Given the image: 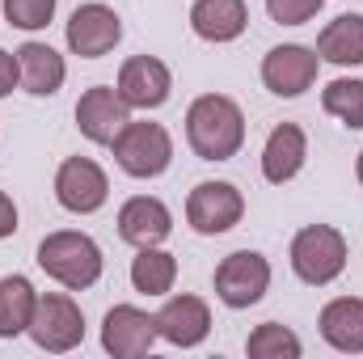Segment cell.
I'll return each instance as SVG.
<instances>
[{"instance_id": "19", "label": "cell", "mask_w": 363, "mask_h": 359, "mask_svg": "<svg viewBox=\"0 0 363 359\" xmlns=\"http://www.w3.org/2000/svg\"><path fill=\"white\" fill-rule=\"evenodd\" d=\"M317 330L325 338V347H334L338 355H363V296H334L325 300Z\"/></svg>"}, {"instance_id": "12", "label": "cell", "mask_w": 363, "mask_h": 359, "mask_svg": "<svg viewBox=\"0 0 363 359\" xmlns=\"http://www.w3.org/2000/svg\"><path fill=\"white\" fill-rule=\"evenodd\" d=\"M157 334H161V343L182 347V351L203 347L211 334V304L194 292L165 296V304L157 309Z\"/></svg>"}, {"instance_id": "22", "label": "cell", "mask_w": 363, "mask_h": 359, "mask_svg": "<svg viewBox=\"0 0 363 359\" xmlns=\"http://www.w3.org/2000/svg\"><path fill=\"white\" fill-rule=\"evenodd\" d=\"M38 292L26 275H0V338H21L30 330Z\"/></svg>"}, {"instance_id": "23", "label": "cell", "mask_w": 363, "mask_h": 359, "mask_svg": "<svg viewBox=\"0 0 363 359\" xmlns=\"http://www.w3.org/2000/svg\"><path fill=\"white\" fill-rule=\"evenodd\" d=\"M321 110L338 118L347 131H363V81L359 77H338L321 89Z\"/></svg>"}, {"instance_id": "5", "label": "cell", "mask_w": 363, "mask_h": 359, "mask_svg": "<svg viewBox=\"0 0 363 359\" xmlns=\"http://www.w3.org/2000/svg\"><path fill=\"white\" fill-rule=\"evenodd\" d=\"M30 343L47 355H68L85 343V313L81 304L64 292H38V304H34V317H30Z\"/></svg>"}, {"instance_id": "16", "label": "cell", "mask_w": 363, "mask_h": 359, "mask_svg": "<svg viewBox=\"0 0 363 359\" xmlns=\"http://www.w3.org/2000/svg\"><path fill=\"white\" fill-rule=\"evenodd\" d=\"M304 161H308V131L300 123L271 127V136L262 144V178L271 186H287L291 178H300Z\"/></svg>"}, {"instance_id": "18", "label": "cell", "mask_w": 363, "mask_h": 359, "mask_svg": "<svg viewBox=\"0 0 363 359\" xmlns=\"http://www.w3.org/2000/svg\"><path fill=\"white\" fill-rule=\"evenodd\" d=\"M250 26V4L245 0H194L190 4V30L203 43H237Z\"/></svg>"}, {"instance_id": "27", "label": "cell", "mask_w": 363, "mask_h": 359, "mask_svg": "<svg viewBox=\"0 0 363 359\" xmlns=\"http://www.w3.org/2000/svg\"><path fill=\"white\" fill-rule=\"evenodd\" d=\"M13 89H21V77H17V55L0 47V97H9Z\"/></svg>"}, {"instance_id": "20", "label": "cell", "mask_w": 363, "mask_h": 359, "mask_svg": "<svg viewBox=\"0 0 363 359\" xmlns=\"http://www.w3.org/2000/svg\"><path fill=\"white\" fill-rule=\"evenodd\" d=\"M321 64H334V68H363V13H342L334 17L321 34H317V47Z\"/></svg>"}, {"instance_id": "4", "label": "cell", "mask_w": 363, "mask_h": 359, "mask_svg": "<svg viewBox=\"0 0 363 359\" xmlns=\"http://www.w3.org/2000/svg\"><path fill=\"white\" fill-rule=\"evenodd\" d=\"M114 153V165L127 174V178H161L169 165H174V136L165 131V123H152V118H127V127L114 136L110 144Z\"/></svg>"}, {"instance_id": "14", "label": "cell", "mask_w": 363, "mask_h": 359, "mask_svg": "<svg viewBox=\"0 0 363 359\" xmlns=\"http://www.w3.org/2000/svg\"><path fill=\"white\" fill-rule=\"evenodd\" d=\"M77 131L97 144V148H110L114 144V136L127 127V118H131V106L118 97L114 85H93V89L81 93V101H77Z\"/></svg>"}, {"instance_id": "25", "label": "cell", "mask_w": 363, "mask_h": 359, "mask_svg": "<svg viewBox=\"0 0 363 359\" xmlns=\"http://www.w3.org/2000/svg\"><path fill=\"white\" fill-rule=\"evenodd\" d=\"M55 4L60 0H0L4 9V21L13 30H26V34H38L55 21Z\"/></svg>"}, {"instance_id": "10", "label": "cell", "mask_w": 363, "mask_h": 359, "mask_svg": "<svg viewBox=\"0 0 363 359\" xmlns=\"http://www.w3.org/2000/svg\"><path fill=\"white\" fill-rule=\"evenodd\" d=\"M157 313L140 304H114L101 317V351L114 359H140L157 347Z\"/></svg>"}, {"instance_id": "8", "label": "cell", "mask_w": 363, "mask_h": 359, "mask_svg": "<svg viewBox=\"0 0 363 359\" xmlns=\"http://www.w3.org/2000/svg\"><path fill=\"white\" fill-rule=\"evenodd\" d=\"M64 38H68V51H72V55H81V60H101V55H110V51L123 43V17H118L106 0H85V4L72 9Z\"/></svg>"}, {"instance_id": "17", "label": "cell", "mask_w": 363, "mask_h": 359, "mask_svg": "<svg viewBox=\"0 0 363 359\" xmlns=\"http://www.w3.org/2000/svg\"><path fill=\"white\" fill-rule=\"evenodd\" d=\"M13 55H17L21 89L30 93V97H55V93L64 89V81H68V64H64V55H60L51 43L30 38V43H21Z\"/></svg>"}, {"instance_id": "21", "label": "cell", "mask_w": 363, "mask_h": 359, "mask_svg": "<svg viewBox=\"0 0 363 359\" xmlns=\"http://www.w3.org/2000/svg\"><path fill=\"white\" fill-rule=\"evenodd\" d=\"M178 283V258L165 245H144L131 258V287L148 300H165Z\"/></svg>"}, {"instance_id": "7", "label": "cell", "mask_w": 363, "mask_h": 359, "mask_svg": "<svg viewBox=\"0 0 363 359\" xmlns=\"http://www.w3.org/2000/svg\"><path fill=\"white\" fill-rule=\"evenodd\" d=\"M241 216H245V194L224 178L199 182L186 194V224L199 237H224L241 224Z\"/></svg>"}, {"instance_id": "24", "label": "cell", "mask_w": 363, "mask_h": 359, "mask_svg": "<svg viewBox=\"0 0 363 359\" xmlns=\"http://www.w3.org/2000/svg\"><path fill=\"white\" fill-rule=\"evenodd\" d=\"M245 355L250 359H300L304 355V343L291 326H279V321H262L250 330L245 338Z\"/></svg>"}, {"instance_id": "1", "label": "cell", "mask_w": 363, "mask_h": 359, "mask_svg": "<svg viewBox=\"0 0 363 359\" xmlns=\"http://www.w3.org/2000/svg\"><path fill=\"white\" fill-rule=\"evenodd\" d=\"M186 144L199 161H233L245 144V110L228 93H199L186 106Z\"/></svg>"}, {"instance_id": "3", "label": "cell", "mask_w": 363, "mask_h": 359, "mask_svg": "<svg viewBox=\"0 0 363 359\" xmlns=\"http://www.w3.org/2000/svg\"><path fill=\"white\" fill-rule=\"evenodd\" d=\"M347 258H351V245L334 224H304L287 245V263L296 279L308 287H330L334 279H342Z\"/></svg>"}, {"instance_id": "15", "label": "cell", "mask_w": 363, "mask_h": 359, "mask_svg": "<svg viewBox=\"0 0 363 359\" xmlns=\"http://www.w3.org/2000/svg\"><path fill=\"white\" fill-rule=\"evenodd\" d=\"M118 237L127 241V245H135V250H144V245H165L169 241V233H174V211H169V203L165 199H157V194H131L123 207H118Z\"/></svg>"}, {"instance_id": "28", "label": "cell", "mask_w": 363, "mask_h": 359, "mask_svg": "<svg viewBox=\"0 0 363 359\" xmlns=\"http://www.w3.org/2000/svg\"><path fill=\"white\" fill-rule=\"evenodd\" d=\"M17 220H21V216H17V203H13V199H9V194L0 190V241H9V237H13V233L21 228Z\"/></svg>"}, {"instance_id": "6", "label": "cell", "mask_w": 363, "mask_h": 359, "mask_svg": "<svg viewBox=\"0 0 363 359\" xmlns=\"http://www.w3.org/2000/svg\"><path fill=\"white\" fill-rule=\"evenodd\" d=\"M271 258L258 254V250H233L228 258H220V267L211 275V287H216V300L224 309H254L267 292H271Z\"/></svg>"}, {"instance_id": "9", "label": "cell", "mask_w": 363, "mask_h": 359, "mask_svg": "<svg viewBox=\"0 0 363 359\" xmlns=\"http://www.w3.org/2000/svg\"><path fill=\"white\" fill-rule=\"evenodd\" d=\"M51 186H55V203L72 216H93L110 199V178L93 157H64Z\"/></svg>"}, {"instance_id": "26", "label": "cell", "mask_w": 363, "mask_h": 359, "mask_svg": "<svg viewBox=\"0 0 363 359\" xmlns=\"http://www.w3.org/2000/svg\"><path fill=\"white\" fill-rule=\"evenodd\" d=\"M325 9V0H267V17L279 26H304Z\"/></svg>"}, {"instance_id": "2", "label": "cell", "mask_w": 363, "mask_h": 359, "mask_svg": "<svg viewBox=\"0 0 363 359\" xmlns=\"http://www.w3.org/2000/svg\"><path fill=\"white\" fill-rule=\"evenodd\" d=\"M38 267L47 270V279H55L68 292H89L106 270V258L89 233L60 228V233H47L38 241Z\"/></svg>"}, {"instance_id": "13", "label": "cell", "mask_w": 363, "mask_h": 359, "mask_svg": "<svg viewBox=\"0 0 363 359\" xmlns=\"http://www.w3.org/2000/svg\"><path fill=\"white\" fill-rule=\"evenodd\" d=\"M114 89L131 110H161L174 93V72L157 55H131V60H123Z\"/></svg>"}, {"instance_id": "11", "label": "cell", "mask_w": 363, "mask_h": 359, "mask_svg": "<svg viewBox=\"0 0 363 359\" xmlns=\"http://www.w3.org/2000/svg\"><path fill=\"white\" fill-rule=\"evenodd\" d=\"M317 72H321V55L304 43H279L262 55V85L274 97H300L317 85Z\"/></svg>"}, {"instance_id": "29", "label": "cell", "mask_w": 363, "mask_h": 359, "mask_svg": "<svg viewBox=\"0 0 363 359\" xmlns=\"http://www.w3.org/2000/svg\"><path fill=\"white\" fill-rule=\"evenodd\" d=\"M355 178H359V186H363V148H359V157H355Z\"/></svg>"}]
</instances>
